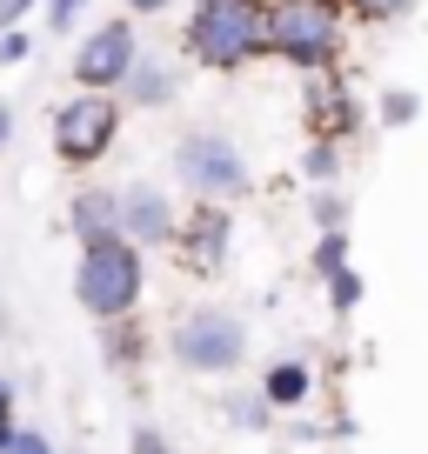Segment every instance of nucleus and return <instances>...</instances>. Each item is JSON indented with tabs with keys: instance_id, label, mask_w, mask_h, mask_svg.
Here are the masks:
<instances>
[{
	"instance_id": "4468645a",
	"label": "nucleus",
	"mask_w": 428,
	"mask_h": 454,
	"mask_svg": "<svg viewBox=\"0 0 428 454\" xmlns=\"http://www.w3.org/2000/svg\"><path fill=\"white\" fill-rule=\"evenodd\" d=\"M301 174H308V181H335V174H342V154H335V141H314L308 154H301Z\"/></svg>"
},
{
	"instance_id": "f8f14e48",
	"label": "nucleus",
	"mask_w": 428,
	"mask_h": 454,
	"mask_svg": "<svg viewBox=\"0 0 428 454\" xmlns=\"http://www.w3.org/2000/svg\"><path fill=\"white\" fill-rule=\"evenodd\" d=\"M134 94V107H168V94H174V74L161 67L155 54H134V67H128V81H121Z\"/></svg>"
},
{
	"instance_id": "7ed1b4c3",
	"label": "nucleus",
	"mask_w": 428,
	"mask_h": 454,
	"mask_svg": "<svg viewBox=\"0 0 428 454\" xmlns=\"http://www.w3.org/2000/svg\"><path fill=\"white\" fill-rule=\"evenodd\" d=\"M268 54H281L288 67H329L342 54V7L335 0H274Z\"/></svg>"
},
{
	"instance_id": "aec40b11",
	"label": "nucleus",
	"mask_w": 428,
	"mask_h": 454,
	"mask_svg": "<svg viewBox=\"0 0 428 454\" xmlns=\"http://www.w3.org/2000/svg\"><path fill=\"white\" fill-rule=\"evenodd\" d=\"M28 54H34V41H28L20 27H7V34H0V67H20Z\"/></svg>"
},
{
	"instance_id": "b1692460",
	"label": "nucleus",
	"mask_w": 428,
	"mask_h": 454,
	"mask_svg": "<svg viewBox=\"0 0 428 454\" xmlns=\"http://www.w3.org/2000/svg\"><path fill=\"white\" fill-rule=\"evenodd\" d=\"M0 427H14V381H0Z\"/></svg>"
},
{
	"instance_id": "9d476101",
	"label": "nucleus",
	"mask_w": 428,
	"mask_h": 454,
	"mask_svg": "<svg viewBox=\"0 0 428 454\" xmlns=\"http://www.w3.org/2000/svg\"><path fill=\"white\" fill-rule=\"evenodd\" d=\"M67 227H74V241H107V234H121V194H107V187H81L67 207Z\"/></svg>"
},
{
	"instance_id": "393cba45",
	"label": "nucleus",
	"mask_w": 428,
	"mask_h": 454,
	"mask_svg": "<svg viewBox=\"0 0 428 454\" xmlns=\"http://www.w3.org/2000/svg\"><path fill=\"white\" fill-rule=\"evenodd\" d=\"M14 141V100H0V147Z\"/></svg>"
},
{
	"instance_id": "4be33fe9",
	"label": "nucleus",
	"mask_w": 428,
	"mask_h": 454,
	"mask_svg": "<svg viewBox=\"0 0 428 454\" xmlns=\"http://www.w3.org/2000/svg\"><path fill=\"white\" fill-rule=\"evenodd\" d=\"M128 454H168V441H161V427H134V434H128Z\"/></svg>"
},
{
	"instance_id": "423d86ee",
	"label": "nucleus",
	"mask_w": 428,
	"mask_h": 454,
	"mask_svg": "<svg viewBox=\"0 0 428 454\" xmlns=\"http://www.w3.org/2000/svg\"><path fill=\"white\" fill-rule=\"evenodd\" d=\"M121 134V107L107 94H81L67 100V107L54 114V154L67 160V168H94L107 147H115Z\"/></svg>"
},
{
	"instance_id": "f3484780",
	"label": "nucleus",
	"mask_w": 428,
	"mask_h": 454,
	"mask_svg": "<svg viewBox=\"0 0 428 454\" xmlns=\"http://www.w3.org/2000/svg\"><path fill=\"white\" fill-rule=\"evenodd\" d=\"M0 454H54V441H47L41 427H28V421H20L14 434H7V448H0Z\"/></svg>"
},
{
	"instance_id": "5701e85b",
	"label": "nucleus",
	"mask_w": 428,
	"mask_h": 454,
	"mask_svg": "<svg viewBox=\"0 0 428 454\" xmlns=\"http://www.w3.org/2000/svg\"><path fill=\"white\" fill-rule=\"evenodd\" d=\"M28 7H34V0H0V34L20 27V14H28Z\"/></svg>"
},
{
	"instance_id": "6e6552de",
	"label": "nucleus",
	"mask_w": 428,
	"mask_h": 454,
	"mask_svg": "<svg viewBox=\"0 0 428 454\" xmlns=\"http://www.w3.org/2000/svg\"><path fill=\"white\" fill-rule=\"evenodd\" d=\"M228 241H234V221L221 207H194L187 221H174V247H181V268L187 274H221V261H228Z\"/></svg>"
},
{
	"instance_id": "20e7f679",
	"label": "nucleus",
	"mask_w": 428,
	"mask_h": 454,
	"mask_svg": "<svg viewBox=\"0 0 428 454\" xmlns=\"http://www.w3.org/2000/svg\"><path fill=\"white\" fill-rule=\"evenodd\" d=\"M168 348H174V361H181L187 374H234L248 361V327H242V314H228V308H194V314L174 321Z\"/></svg>"
},
{
	"instance_id": "ddd939ff",
	"label": "nucleus",
	"mask_w": 428,
	"mask_h": 454,
	"mask_svg": "<svg viewBox=\"0 0 428 454\" xmlns=\"http://www.w3.org/2000/svg\"><path fill=\"white\" fill-rule=\"evenodd\" d=\"M268 414H274V408L261 401V387H255V395H234V401H228V421L242 427V434H268Z\"/></svg>"
},
{
	"instance_id": "39448f33",
	"label": "nucleus",
	"mask_w": 428,
	"mask_h": 454,
	"mask_svg": "<svg viewBox=\"0 0 428 454\" xmlns=\"http://www.w3.org/2000/svg\"><path fill=\"white\" fill-rule=\"evenodd\" d=\"M174 181L187 187V194H201V200H234L248 187V160H242V147L228 141V134H181L174 141Z\"/></svg>"
},
{
	"instance_id": "0eeeda50",
	"label": "nucleus",
	"mask_w": 428,
	"mask_h": 454,
	"mask_svg": "<svg viewBox=\"0 0 428 454\" xmlns=\"http://www.w3.org/2000/svg\"><path fill=\"white\" fill-rule=\"evenodd\" d=\"M134 27L128 20H100L94 34L81 41V54H74V81H81V94H107V87H121L128 81V67H134Z\"/></svg>"
},
{
	"instance_id": "1a4fd4ad",
	"label": "nucleus",
	"mask_w": 428,
	"mask_h": 454,
	"mask_svg": "<svg viewBox=\"0 0 428 454\" xmlns=\"http://www.w3.org/2000/svg\"><path fill=\"white\" fill-rule=\"evenodd\" d=\"M174 200L161 194L155 181H134L128 194H121V241H134V247H168L174 241Z\"/></svg>"
},
{
	"instance_id": "f257e3e1",
	"label": "nucleus",
	"mask_w": 428,
	"mask_h": 454,
	"mask_svg": "<svg viewBox=\"0 0 428 454\" xmlns=\"http://www.w3.org/2000/svg\"><path fill=\"white\" fill-rule=\"evenodd\" d=\"M141 287H147V261L134 241L107 234V241H87L81 247V268H74V301L94 314L100 327L107 321H128L141 308Z\"/></svg>"
},
{
	"instance_id": "2eb2a0df",
	"label": "nucleus",
	"mask_w": 428,
	"mask_h": 454,
	"mask_svg": "<svg viewBox=\"0 0 428 454\" xmlns=\"http://www.w3.org/2000/svg\"><path fill=\"white\" fill-rule=\"evenodd\" d=\"M348 268V234H321V247H314V274L329 281V274Z\"/></svg>"
},
{
	"instance_id": "f03ea898",
	"label": "nucleus",
	"mask_w": 428,
	"mask_h": 454,
	"mask_svg": "<svg viewBox=\"0 0 428 454\" xmlns=\"http://www.w3.org/2000/svg\"><path fill=\"white\" fill-rule=\"evenodd\" d=\"M187 47L208 67H242L268 54V0H201L187 20Z\"/></svg>"
},
{
	"instance_id": "412c9836",
	"label": "nucleus",
	"mask_w": 428,
	"mask_h": 454,
	"mask_svg": "<svg viewBox=\"0 0 428 454\" xmlns=\"http://www.w3.org/2000/svg\"><path fill=\"white\" fill-rule=\"evenodd\" d=\"M81 7H87V0H47V27H54V34H67L74 20H81Z\"/></svg>"
},
{
	"instance_id": "9b49d317",
	"label": "nucleus",
	"mask_w": 428,
	"mask_h": 454,
	"mask_svg": "<svg viewBox=\"0 0 428 454\" xmlns=\"http://www.w3.org/2000/svg\"><path fill=\"white\" fill-rule=\"evenodd\" d=\"M308 395H314L308 361H274V368L261 374V401H268V408H301Z\"/></svg>"
},
{
	"instance_id": "dca6fc26",
	"label": "nucleus",
	"mask_w": 428,
	"mask_h": 454,
	"mask_svg": "<svg viewBox=\"0 0 428 454\" xmlns=\"http://www.w3.org/2000/svg\"><path fill=\"white\" fill-rule=\"evenodd\" d=\"M415 107H422V100H415L408 87H395V94H382V121H388V128H408V121H415Z\"/></svg>"
},
{
	"instance_id": "a878e982",
	"label": "nucleus",
	"mask_w": 428,
	"mask_h": 454,
	"mask_svg": "<svg viewBox=\"0 0 428 454\" xmlns=\"http://www.w3.org/2000/svg\"><path fill=\"white\" fill-rule=\"evenodd\" d=\"M134 14H161V7H174V0H128Z\"/></svg>"
},
{
	"instance_id": "6ab92c4d",
	"label": "nucleus",
	"mask_w": 428,
	"mask_h": 454,
	"mask_svg": "<svg viewBox=\"0 0 428 454\" xmlns=\"http://www.w3.org/2000/svg\"><path fill=\"white\" fill-rule=\"evenodd\" d=\"M348 7H355L361 20H395V14H408L415 0H348Z\"/></svg>"
},
{
	"instance_id": "a211bd4d",
	"label": "nucleus",
	"mask_w": 428,
	"mask_h": 454,
	"mask_svg": "<svg viewBox=\"0 0 428 454\" xmlns=\"http://www.w3.org/2000/svg\"><path fill=\"white\" fill-rule=\"evenodd\" d=\"M329 301H335V314H348V308H355V301H361V274H329Z\"/></svg>"
}]
</instances>
